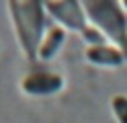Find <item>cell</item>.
<instances>
[{
	"label": "cell",
	"mask_w": 127,
	"mask_h": 123,
	"mask_svg": "<svg viewBox=\"0 0 127 123\" xmlns=\"http://www.w3.org/2000/svg\"><path fill=\"white\" fill-rule=\"evenodd\" d=\"M43 6L41 2H10V14L14 21L17 37L21 41L23 51L31 62L37 60L39 47H41V33L45 27L43 21Z\"/></svg>",
	"instance_id": "cell-1"
},
{
	"label": "cell",
	"mask_w": 127,
	"mask_h": 123,
	"mask_svg": "<svg viewBox=\"0 0 127 123\" xmlns=\"http://www.w3.org/2000/svg\"><path fill=\"white\" fill-rule=\"evenodd\" d=\"M86 16L102 29L107 35L121 47L123 55L127 57V21L123 16V10L119 2H105V0H92V2H82Z\"/></svg>",
	"instance_id": "cell-2"
},
{
	"label": "cell",
	"mask_w": 127,
	"mask_h": 123,
	"mask_svg": "<svg viewBox=\"0 0 127 123\" xmlns=\"http://www.w3.org/2000/svg\"><path fill=\"white\" fill-rule=\"evenodd\" d=\"M45 8L58 19V23L66 25L68 29L78 31L90 45H105V35L86 21V12L80 2H74V0L55 2V0H51V2H45Z\"/></svg>",
	"instance_id": "cell-3"
},
{
	"label": "cell",
	"mask_w": 127,
	"mask_h": 123,
	"mask_svg": "<svg viewBox=\"0 0 127 123\" xmlns=\"http://www.w3.org/2000/svg\"><path fill=\"white\" fill-rule=\"evenodd\" d=\"M21 86L27 94L47 96V94H55L58 90H62L64 78L60 74H53V72H33V74L23 78Z\"/></svg>",
	"instance_id": "cell-4"
},
{
	"label": "cell",
	"mask_w": 127,
	"mask_h": 123,
	"mask_svg": "<svg viewBox=\"0 0 127 123\" xmlns=\"http://www.w3.org/2000/svg\"><path fill=\"white\" fill-rule=\"evenodd\" d=\"M86 60L98 66H121L125 62V55L121 49L109 47V45H88Z\"/></svg>",
	"instance_id": "cell-5"
},
{
	"label": "cell",
	"mask_w": 127,
	"mask_h": 123,
	"mask_svg": "<svg viewBox=\"0 0 127 123\" xmlns=\"http://www.w3.org/2000/svg\"><path fill=\"white\" fill-rule=\"evenodd\" d=\"M64 41H66V29L60 27V25L51 27L49 33H47V37L41 41V47H39V55L37 57H41V60H51V57L60 51Z\"/></svg>",
	"instance_id": "cell-6"
},
{
	"label": "cell",
	"mask_w": 127,
	"mask_h": 123,
	"mask_svg": "<svg viewBox=\"0 0 127 123\" xmlns=\"http://www.w3.org/2000/svg\"><path fill=\"white\" fill-rule=\"evenodd\" d=\"M111 107L115 111V117L119 123H127V96L125 94H115L113 101H111Z\"/></svg>",
	"instance_id": "cell-7"
},
{
	"label": "cell",
	"mask_w": 127,
	"mask_h": 123,
	"mask_svg": "<svg viewBox=\"0 0 127 123\" xmlns=\"http://www.w3.org/2000/svg\"><path fill=\"white\" fill-rule=\"evenodd\" d=\"M123 4H125V6H127V2H123Z\"/></svg>",
	"instance_id": "cell-8"
}]
</instances>
